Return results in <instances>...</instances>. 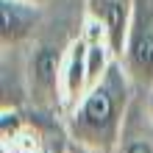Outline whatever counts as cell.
Masks as SVG:
<instances>
[{"label": "cell", "instance_id": "cell-1", "mask_svg": "<svg viewBox=\"0 0 153 153\" xmlns=\"http://www.w3.org/2000/svg\"><path fill=\"white\" fill-rule=\"evenodd\" d=\"M134 97L137 89L131 78L125 75L120 61H114L103 81L95 84L84 95V100L64 117L67 139L100 153H114Z\"/></svg>", "mask_w": 153, "mask_h": 153}, {"label": "cell", "instance_id": "cell-2", "mask_svg": "<svg viewBox=\"0 0 153 153\" xmlns=\"http://www.w3.org/2000/svg\"><path fill=\"white\" fill-rule=\"evenodd\" d=\"M61 61L64 50L53 45H36L28 56V100L42 114H61L64 120V95H61Z\"/></svg>", "mask_w": 153, "mask_h": 153}, {"label": "cell", "instance_id": "cell-3", "mask_svg": "<svg viewBox=\"0 0 153 153\" xmlns=\"http://www.w3.org/2000/svg\"><path fill=\"white\" fill-rule=\"evenodd\" d=\"M120 64L137 92L153 89V8L148 0H137L134 25L120 56Z\"/></svg>", "mask_w": 153, "mask_h": 153}, {"label": "cell", "instance_id": "cell-4", "mask_svg": "<svg viewBox=\"0 0 153 153\" xmlns=\"http://www.w3.org/2000/svg\"><path fill=\"white\" fill-rule=\"evenodd\" d=\"M134 11H137V0H86V17L97 20L106 28L109 48L114 59L120 61L125 42H128L131 25H134Z\"/></svg>", "mask_w": 153, "mask_h": 153}, {"label": "cell", "instance_id": "cell-5", "mask_svg": "<svg viewBox=\"0 0 153 153\" xmlns=\"http://www.w3.org/2000/svg\"><path fill=\"white\" fill-rule=\"evenodd\" d=\"M89 89V64H86V39L78 33L67 42L61 61V95H64V117L84 100Z\"/></svg>", "mask_w": 153, "mask_h": 153}, {"label": "cell", "instance_id": "cell-6", "mask_svg": "<svg viewBox=\"0 0 153 153\" xmlns=\"http://www.w3.org/2000/svg\"><path fill=\"white\" fill-rule=\"evenodd\" d=\"M42 17V8L25 0H0V42L3 48H20L22 42L33 36Z\"/></svg>", "mask_w": 153, "mask_h": 153}, {"label": "cell", "instance_id": "cell-7", "mask_svg": "<svg viewBox=\"0 0 153 153\" xmlns=\"http://www.w3.org/2000/svg\"><path fill=\"white\" fill-rule=\"evenodd\" d=\"M114 153H153V117L148 114L145 95L137 92Z\"/></svg>", "mask_w": 153, "mask_h": 153}, {"label": "cell", "instance_id": "cell-8", "mask_svg": "<svg viewBox=\"0 0 153 153\" xmlns=\"http://www.w3.org/2000/svg\"><path fill=\"white\" fill-rule=\"evenodd\" d=\"M64 153H100V150H92V148L78 145V142H70V139H64Z\"/></svg>", "mask_w": 153, "mask_h": 153}, {"label": "cell", "instance_id": "cell-9", "mask_svg": "<svg viewBox=\"0 0 153 153\" xmlns=\"http://www.w3.org/2000/svg\"><path fill=\"white\" fill-rule=\"evenodd\" d=\"M145 95V106H148V114L153 117V89H148V92H142Z\"/></svg>", "mask_w": 153, "mask_h": 153}, {"label": "cell", "instance_id": "cell-10", "mask_svg": "<svg viewBox=\"0 0 153 153\" xmlns=\"http://www.w3.org/2000/svg\"><path fill=\"white\" fill-rule=\"evenodd\" d=\"M25 3H33V6H39V8H45V6L50 3V0H25Z\"/></svg>", "mask_w": 153, "mask_h": 153}, {"label": "cell", "instance_id": "cell-11", "mask_svg": "<svg viewBox=\"0 0 153 153\" xmlns=\"http://www.w3.org/2000/svg\"><path fill=\"white\" fill-rule=\"evenodd\" d=\"M42 153H56V150H53V148H45V150H42Z\"/></svg>", "mask_w": 153, "mask_h": 153}]
</instances>
